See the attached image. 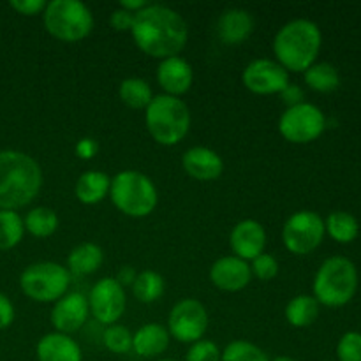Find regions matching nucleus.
Segmentation results:
<instances>
[{"mask_svg": "<svg viewBox=\"0 0 361 361\" xmlns=\"http://www.w3.org/2000/svg\"><path fill=\"white\" fill-rule=\"evenodd\" d=\"M130 34L141 51L164 60L176 56L185 48L189 28L171 7L154 4L136 13Z\"/></svg>", "mask_w": 361, "mask_h": 361, "instance_id": "obj_1", "label": "nucleus"}, {"mask_svg": "<svg viewBox=\"0 0 361 361\" xmlns=\"http://www.w3.org/2000/svg\"><path fill=\"white\" fill-rule=\"evenodd\" d=\"M42 185L41 166L18 150L0 152V208L16 210L37 196Z\"/></svg>", "mask_w": 361, "mask_h": 361, "instance_id": "obj_2", "label": "nucleus"}, {"mask_svg": "<svg viewBox=\"0 0 361 361\" xmlns=\"http://www.w3.org/2000/svg\"><path fill=\"white\" fill-rule=\"evenodd\" d=\"M323 35L319 27L310 20H293L277 32L274 39V53L286 71L305 73L319 56Z\"/></svg>", "mask_w": 361, "mask_h": 361, "instance_id": "obj_3", "label": "nucleus"}, {"mask_svg": "<svg viewBox=\"0 0 361 361\" xmlns=\"http://www.w3.org/2000/svg\"><path fill=\"white\" fill-rule=\"evenodd\" d=\"M314 298L324 307H344L358 291V270L348 257H328L314 277Z\"/></svg>", "mask_w": 361, "mask_h": 361, "instance_id": "obj_4", "label": "nucleus"}, {"mask_svg": "<svg viewBox=\"0 0 361 361\" xmlns=\"http://www.w3.org/2000/svg\"><path fill=\"white\" fill-rule=\"evenodd\" d=\"M145 123L157 143L173 147L187 136L190 111L185 102L173 95H157L145 109Z\"/></svg>", "mask_w": 361, "mask_h": 361, "instance_id": "obj_5", "label": "nucleus"}, {"mask_svg": "<svg viewBox=\"0 0 361 361\" xmlns=\"http://www.w3.org/2000/svg\"><path fill=\"white\" fill-rule=\"evenodd\" d=\"M109 197L122 214L134 219L150 215L159 200L154 182L147 175L133 169H126L113 176Z\"/></svg>", "mask_w": 361, "mask_h": 361, "instance_id": "obj_6", "label": "nucleus"}, {"mask_svg": "<svg viewBox=\"0 0 361 361\" xmlns=\"http://www.w3.org/2000/svg\"><path fill=\"white\" fill-rule=\"evenodd\" d=\"M44 27L55 39L76 42L90 35L94 28L92 11L78 0H53L46 4L42 13Z\"/></svg>", "mask_w": 361, "mask_h": 361, "instance_id": "obj_7", "label": "nucleus"}, {"mask_svg": "<svg viewBox=\"0 0 361 361\" xmlns=\"http://www.w3.org/2000/svg\"><path fill=\"white\" fill-rule=\"evenodd\" d=\"M71 282V274L66 267L51 261L34 263L20 277L21 291L28 298L41 303L59 302L67 293Z\"/></svg>", "mask_w": 361, "mask_h": 361, "instance_id": "obj_8", "label": "nucleus"}, {"mask_svg": "<svg viewBox=\"0 0 361 361\" xmlns=\"http://www.w3.org/2000/svg\"><path fill=\"white\" fill-rule=\"evenodd\" d=\"M326 129V116L310 102L291 106L282 113L279 120V130L282 137L291 143L305 145L316 141Z\"/></svg>", "mask_w": 361, "mask_h": 361, "instance_id": "obj_9", "label": "nucleus"}, {"mask_svg": "<svg viewBox=\"0 0 361 361\" xmlns=\"http://www.w3.org/2000/svg\"><path fill=\"white\" fill-rule=\"evenodd\" d=\"M324 221L321 215L310 210H300L286 221L282 240L289 252L305 256L316 250L324 238Z\"/></svg>", "mask_w": 361, "mask_h": 361, "instance_id": "obj_10", "label": "nucleus"}, {"mask_svg": "<svg viewBox=\"0 0 361 361\" xmlns=\"http://www.w3.org/2000/svg\"><path fill=\"white\" fill-rule=\"evenodd\" d=\"M208 330V312L197 300L187 298L176 303L168 319L169 337L183 344L201 341Z\"/></svg>", "mask_w": 361, "mask_h": 361, "instance_id": "obj_11", "label": "nucleus"}, {"mask_svg": "<svg viewBox=\"0 0 361 361\" xmlns=\"http://www.w3.org/2000/svg\"><path fill=\"white\" fill-rule=\"evenodd\" d=\"M126 293L123 288L111 277H104L92 288L88 296V307L95 319L101 324H115L126 312Z\"/></svg>", "mask_w": 361, "mask_h": 361, "instance_id": "obj_12", "label": "nucleus"}, {"mask_svg": "<svg viewBox=\"0 0 361 361\" xmlns=\"http://www.w3.org/2000/svg\"><path fill=\"white\" fill-rule=\"evenodd\" d=\"M242 81L254 94H281L289 85V73L275 60L257 59L243 69Z\"/></svg>", "mask_w": 361, "mask_h": 361, "instance_id": "obj_13", "label": "nucleus"}, {"mask_svg": "<svg viewBox=\"0 0 361 361\" xmlns=\"http://www.w3.org/2000/svg\"><path fill=\"white\" fill-rule=\"evenodd\" d=\"M88 300L80 293L63 295L51 310V323L59 334L69 335L80 330L88 319Z\"/></svg>", "mask_w": 361, "mask_h": 361, "instance_id": "obj_14", "label": "nucleus"}, {"mask_svg": "<svg viewBox=\"0 0 361 361\" xmlns=\"http://www.w3.org/2000/svg\"><path fill=\"white\" fill-rule=\"evenodd\" d=\"M229 245H231L236 257L243 261H252L264 252L267 231L254 219L240 221L229 235Z\"/></svg>", "mask_w": 361, "mask_h": 361, "instance_id": "obj_15", "label": "nucleus"}, {"mask_svg": "<svg viewBox=\"0 0 361 361\" xmlns=\"http://www.w3.org/2000/svg\"><path fill=\"white\" fill-rule=\"evenodd\" d=\"M210 279L215 288L228 293L242 291L252 279L250 264L236 256H226L215 261L210 268Z\"/></svg>", "mask_w": 361, "mask_h": 361, "instance_id": "obj_16", "label": "nucleus"}, {"mask_svg": "<svg viewBox=\"0 0 361 361\" xmlns=\"http://www.w3.org/2000/svg\"><path fill=\"white\" fill-rule=\"evenodd\" d=\"M157 81L166 90V95H178L189 92L194 81V71L190 63L182 56H169V59L161 60L157 67Z\"/></svg>", "mask_w": 361, "mask_h": 361, "instance_id": "obj_17", "label": "nucleus"}, {"mask_svg": "<svg viewBox=\"0 0 361 361\" xmlns=\"http://www.w3.org/2000/svg\"><path fill=\"white\" fill-rule=\"evenodd\" d=\"M182 164L187 175L201 180V182L217 180L222 175V169H224V162H222L221 155L207 147L189 148L183 154Z\"/></svg>", "mask_w": 361, "mask_h": 361, "instance_id": "obj_18", "label": "nucleus"}, {"mask_svg": "<svg viewBox=\"0 0 361 361\" xmlns=\"http://www.w3.org/2000/svg\"><path fill=\"white\" fill-rule=\"evenodd\" d=\"M35 353H37L39 361H83L80 344L69 335L59 334V331L44 335L37 342Z\"/></svg>", "mask_w": 361, "mask_h": 361, "instance_id": "obj_19", "label": "nucleus"}, {"mask_svg": "<svg viewBox=\"0 0 361 361\" xmlns=\"http://www.w3.org/2000/svg\"><path fill=\"white\" fill-rule=\"evenodd\" d=\"M219 35L226 44H242L254 30V18L245 9H228L219 20Z\"/></svg>", "mask_w": 361, "mask_h": 361, "instance_id": "obj_20", "label": "nucleus"}, {"mask_svg": "<svg viewBox=\"0 0 361 361\" xmlns=\"http://www.w3.org/2000/svg\"><path fill=\"white\" fill-rule=\"evenodd\" d=\"M168 345L169 331L162 324L148 323L133 335V351L141 358H157Z\"/></svg>", "mask_w": 361, "mask_h": 361, "instance_id": "obj_21", "label": "nucleus"}, {"mask_svg": "<svg viewBox=\"0 0 361 361\" xmlns=\"http://www.w3.org/2000/svg\"><path fill=\"white\" fill-rule=\"evenodd\" d=\"M111 178L102 171H87L78 178L74 192L76 197L85 204L101 203L109 194Z\"/></svg>", "mask_w": 361, "mask_h": 361, "instance_id": "obj_22", "label": "nucleus"}, {"mask_svg": "<svg viewBox=\"0 0 361 361\" xmlns=\"http://www.w3.org/2000/svg\"><path fill=\"white\" fill-rule=\"evenodd\" d=\"M102 261H104V254L101 247L92 242H85L71 250L67 257V267L76 275H92L101 268Z\"/></svg>", "mask_w": 361, "mask_h": 361, "instance_id": "obj_23", "label": "nucleus"}, {"mask_svg": "<svg viewBox=\"0 0 361 361\" xmlns=\"http://www.w3.org/2000/svg\"><path fill=\"white\" fill-rule=\"evenodd\" d=\"M319 317V303L314 296L300 295L286 307V319L295 328H307Z\"/></svg>", "mask_w": 361, "mask_h": 361, "instance_id": "obj_24", "label": "nucleus"}, {"mask_svg": "<svg viewBox=\"0 0 361 361\" xmlns=\"http://www.w3.org/2000/svg\"><path fill=\"white\" fill-rule=\"evenodd\" d=\"M324 229L338 243H351L360 235V224L355 215L342 210L331 212L328 215V219L324 221Z\"/></svg>", "mask_w": 361, "mask_h": 361, "instance_id": "obj_25", "label": "nucleus"}, {"mask_svg": "<svg viewBox=\"0 0 361 361\" xmlns=\"http://www.w3.org/2000/svg\"><path fill=\"white\" fill-rule=\"evenodd\" d=\"M305 83L312 90L321 92V94H330L337 90L341 85V74L337 67L328 62H316L305 71Z\"/></svg>", "mask_w": 361, "mask_h": 361, "instance_id": "obj_26", "label": "nucleus"}, {"mask_svg": "<svg viewBox=\"0 0 361 361\" xmlns=\"http://www.w3.org/2000/svg\"><path fill=\"white\" fill-rule=\"evenodd\" d=\"M118 95L123 104L133 109H147V106L154 99L152 87L148 85V81L141 80V78H127V80H123L120 83Z\"/></svg>", "mask_w": 361, "mask_h": 361, "instance_id": "obj_27", "label": "nucleus"}, {"mask_svg": "<svg viewBox=\"0 0 361 361\" xmlns=\"http://www.w3.org/2000/svg\"><path fill=\"white\" fill-rule=\"evenodd\" d=\"M25 229L35 238H48L59 228V217L51 208L39 207L27 214L23 221Z\"/></svg>", "mask_w": 361, "mask_h": 361, "instance_id": "obj_28", "label": "nucleus"}, {"mask_svg": "<svg viewBox=\"0 0 361 361\" xmlns=\"http://www.w3.org/2000/svg\"><path fill=\"white\" fill-rule=\"evenodd\" d=\"M133 288L134 296H136L140 302L143 303H152L157 302L159 298L164 293V279H162L161 274L152 270H145L141 274L136 275V281L130 286Z\"/></svg>", "mask_w": 361, "mask_h": 361, "instance_id": "obj_29", "label": "nucleus"}, {"mask_svg": "<svg viewBox=\"0 0 361 361\" xmlns=\"http://www.w3.org/2000/svg\"><path fill=\"white\" fill-rule=\"evenodd\" d=\"M25 233L23 219L14 210H0V250H9L21 242Z\"/></svg>", "mask_w": 361, "mask_h": 361, "instance_id": "obj_30", "label": "nucleus"}, {"mask_svg": "<svg viewBox=\"0 0 361 361\" xmlns=\"http://www.w3.org/2000/svg\"><path fill=\"white\" fill-rule=\"evenodd\" d=\"M221 361H270V358L252 342L233 341L222 351Z\"/></svg>", "mask_w": 361, "mask_h": 361, "instance_id": "obj_31", "label": "nucleus"}, {"mask_svg": "<svg viewBox=\"0 0 361 361\" xmlns=\"http://www.w3.org/2000/svg\"><path fill=\"white\" fill-rule=\"evenodd\" d=\"M102 342L115 355H126V353L133 351V335L120 324H111L106 328L102 334Z\"/></svg>", "mask_w": 361, "mask_h": 361, "instance_id": "obj_32", "label": "nucleus"}, {"mask_svg": "<svg viewBox=\"0 0 361 361\" xmlns=\"http://www.w3.org/2000/svg\"><path fill=\"white\" fill-rule=\"evenodd\" d=\"M338 361H361V334L348 331L341 337L337 344Z\"/></svg>", "mask_w": 361, "mask_h": 361, "instance_id": "obj_33", "label": "nucleus"}, {"mask_svg": "<svg viewBox=\"0 0 361 361\" xmlns=\"http://www.w3.org/2000/svg\"><path fill=\"white\" fill-rule=\"evenodd\" d=\"M221 356L222 353L215 342L201 338V341L190 344L185 361H221Z\"/></svg>", "mask_w": 361, "mask_h": 361, "instance_id": "obj_34", "label": "nucleus"}, {"mask_svg": "<svg viewBox=\"0 0 361 361\" xmlns=\"http://www.w3.org/2000/svg\"><path fill=\"white\" fill-rule=\"evenodd\" d=\"M250 271L256 275L261 281H271V279L277 277L279 274V261L275 259L271 254H261L256 259H252V267Z\"/></svg>", "mask_w": 361, "mask_h": 361, "instance_id": "obj_35", "label": "nucleus"}, {"mask_svg": "<svg viewBox=\"0 0 361 361\" xmlns=\"http://www.w3.org/2000/svg\"><path fill=\"white\" fill-rule=\"evenodd\" d=\"M46 4L48 2L44 0H11L9 6L25 16H35L39 13H44Z\"/></svg>", "mask_w": 361, "mask_h": 361, "instance_id": "obj_36", "label": "nucleus"}, {"mask_svg": "<svg viewBox=\"0 0 361 361\" xmlns=\"http://www.w3.org/2000/svg\"><path fill=\"white\" fill-rule=\"evenodd\" d=\"M134 16H136L134 13H129V11L118 7V9H115L111 13L109 23H111V27L118 32L130 30V28H133V23H134Z\"/></svg>", "mask_w": 361, "mask_h": 361, "instance_id": "obj_37", "label": "nucleus"}, {"mask_svg": "<svg viewBox=\"0 0 361 361\" xmlns=\"http://www.w3.org/2000/svg\"><path fill=\"white\" fill-rule=\"evenodd\" d=\"M14 321V307L4 293H0V330H6Z\"/></svg>", "mask_w": 361, "mask_h": 361, "instance_id": "obj_38", "label": "nucleus"}, {"mask_svg": "<svg viewBox=\"0 0 361 361\" xmlns=\"http://www.w3.org/2000/svg\"><path fill=\"white\" fill-rule=\"evenodd\" d=\"M97 150H99L97 141L92 140V137H83V140H80L76 143V155L80 159H85V161L94 157V155L97 154Z\"/></svg>", "mask_w": 361, "mask_h": 361, "instance_id": "obj_39", "label": "nucleus"}, {"mask_svg": "<svg viewBox=\"0 0 361 361\" xmlns=\"http://www.w3.org/2000/svg\"><path fill=\"white\" fill-rule=\"evenodd\" d=\"M281 95L289 108H291V106H296V104H302L303 102V90L298 87V85L289 83L288 87L281 92Z\"/></svg>", "mask_w": 361, "mask_h": 361, "instance_id": "obj_40", "label": "nucleus"}, {"mask_svg": "<svg viewBox=\"0 0 361 361\" xmlns=\"http://www.w3.org/2000/svg\"><path fill=\"white\" fill-rule=\"evenodd\" d=\"M136 270H134L133 267H122L118 270V274H116L115 281L118 282L122 288H126V286H133L134 281H136Z\"/></svg>", "mask_w": 361, "mask_h": 361, "instance_id": "obj_41", "label": "nucleus"}, {"mask_svg": "<svg viewBox=\"0 0 361 361\" xmlns=\"http://www.w3.org/2000/svg\"><path fill=\"white\" fill-rule=\"evenodd\" d=\"M148 4L145 2V0H122V2H120V7H122V9H126V11H129V13H140L141 9H145V7H147Z\"/></svg>", "mask_w": 361, "mask_h": 361, "instance_id": "obj_42", "label": "nucleus"}, {"mask_svg": "<svg viewBox=\"0 0 361 361\" xmlns=\"http://www.w3.org/2000/svg\"><path fill=\"white\" fill-rule=\"evenodd\" d=\"M271 361H296V360L289 358V356H277V358H274Z\"/></svg>", "mask_w": 361, "mask_h": 361, "instance_id": "obj_43", "label": "nucleus"}, {"mask_svg": "<svg viewBox=\"0 0 361 361\" xmlns=\"http://www.w3.org/2000/svg\"><path fill=\"white\" fill-rule=\"evenodd\" d=\"M161 361H178V360H161Z\"/></svg>", "mask_w": 361, "mask_h": 361, "instance_id": "obj_44", "label": "nucleus"}]
</instances>
